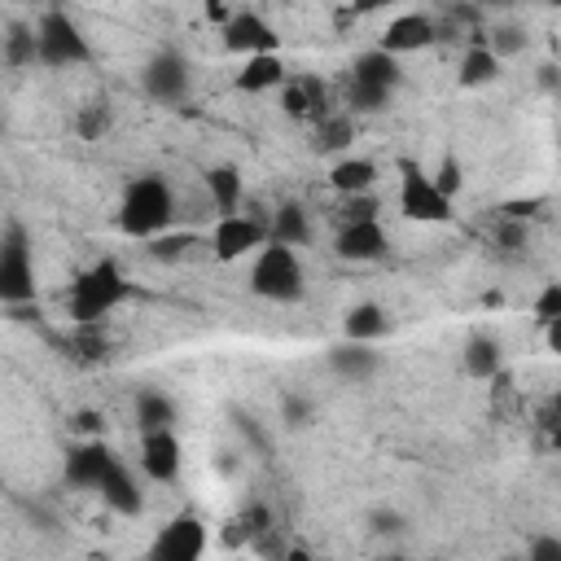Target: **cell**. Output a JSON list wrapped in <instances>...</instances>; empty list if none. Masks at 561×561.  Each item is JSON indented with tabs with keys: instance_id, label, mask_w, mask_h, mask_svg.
Here are the masks:
<instances>
[{
	"instance_id": "obj_14",
	"label": "cell",
	"mask_w": 561,
	"mask_h": 561,
	"mask_svg": "<svg viewBox=\"0 0 561 561\" xmlns=\"http://www.w3.org/2000/svg\"><path fill=\"white\" fill-rule=\"evenodd\" d=\"M140 469L149 482H175L180 478V438L175 430L140 434Z\"/></svg>"
},
{
	"instance_id": "obj_12",
	"label": "cell",
	"mask_w": 561,
	"mask_h": 561,
	"mask_svg": "<svg viewBox=\"0 0 561 561\" xmlns=\"http://www.w3.org/2000/svg\"><path fill=\"white\" fill-rule=\"evenodd\" d=\"M114 465H118V456L101 438H88V443L66 451V482L79 491H101V482L110 478Z\"/></svg>"
},
{
	"instance_id": "obj_35",
	"label": "cell",
	"mask_w": 561,
	"mask_h": 561,
	"mask_svg": "<svg viewBox=\"0 0 561 561\" xmlns=\"http://www.w3.org/2000/svg\"><path fill=\"white\" fill-rule=\"evenodd\" d=\"M526 561H561V535H535Z\"/></svg>"
},
{
	"instance_id": "obj_40",
	"label": "cell",
	"mask_w": 561,
	"mask_h": 561,
	"mask_svg": "<svg viewBox=\"0 0 561 561\" xmlns=\"http://www.w3.org/2000/svg\"><path fill=\"white\" fill-rule=\"evenodd\" d=\"M500 241H504V245H522V241H526V228H522L517 219H508L504 232H500Z\"/></svg>"
},
{
	"instance_id": "obj_29",
	"label": "cell",
	"mask_w": 561,
	"mask_h": 561,
	"mask_svg": "<svg viewBox=\"0 0 561 561\" xmlns=\"http://www.w3.org/2000/svg\"><path fill=\"white\" fill-rule=\"evenodd\" d=\"M377 197L373 193H359V197H342V206H337V219L342 224H373L377 219Z\"/></svg>"
},
{
	"instance_id": "obj_2",
	"label": "cell",
	"mask_w": 561,
	"mask_h": 561,
	"mask_svg": "<svg viewBox=\"0 0 561 561\" xmlns=\"http://www.w3.org/2000/svg\"><path fill=\"white\" fill-rule=\"evenodd\" d=\"M127 298H131V280L123 276V267H118L114 259H96L92 267H83V272L75 276L66 307H70V320H75V324H96V320H105L114 307H123Z\"/></svg>"
},
{
	"instance_id": "obj_28",
	"label": "cell",
	"mask_w": 561,
	"mask_h": 561,
	"mask_svg": "<svg viewBox=\"0 0 561 561\" xmlns=\"http://www.w3.org/2000/svg\"><path fill=\"white\" fill-rule=\"evenodd\" d=\"M486 48L504 61V57H513V53H522V48H526V31H522V26H513V22H504V26H495V31H491Z\"/></svg>"
},
{
	"instance_id": "obj_16",
	"label": "cell",
	"mask_w": 561,
	"mask_h": 561,
	"mask_svg": "<svg viewBox=\"0 0 561 561\" xmlns=\"http://www.w3.org/2000/svg\"><path fill=\"white\" fill-rule=\"evenodd\" d=\"M386 333H390V316H386L381 302H355V307L342 311V342H364V346H373V342H381Z\"/></svg>"
},
{
	"instance_id": "obj_18",
	"label": "cell",
	"mask_w": 561,
	"mask_h": 561,
	"mask_svg": "<svg viewBox=\"0 0 561 561\" xmlns=\"http://www.w3.org/2000/svg\"><path fill=\"white\" fill-rule=\"evenodd\" d=\"M101 504L110 508V513H118V517H136L140 508H145V491H140V482L131 478V469L118 460L114 469H110V478L101 482Z\"/></svg>"
},
{
	"instance_id": "obj_22",
	"label": "cell",
	"mask_w": 561,
	"mask_h": 561,
	"mask_svg": "<svg viewBox=\"0 0 561 561\" xmlns=\"http://www.w3.org/2000/svg\"><path fill=\"white\" fill-rule=\"evenodd\" d=\"M329 184H333V193H342V197L373 193V184H377V162H368V158H337L333 171H329Z\"/></svg>"
},
{
	"instance_id": "obj_27",
	"label": "cell",
	"mask_w": 561,
	"mask_h": 561,
	"mask_svg": "<svg viewBox=\"0 0 561 561\" xmlns=\"http://www.w3.org/2000/svg\"><path fill=\"white\" fill-rule=\"evenodd\" d=\"M390 96H394V92H377V88H359V83L346 88V105H351V114H381V110L390 105Z\"/></svg>"
},
{
	"instance_id": "obj_44",
	"label": "cell",
	"mask_w": 561,
	"mask_h": 561,
	"mask_svg": "<svg viewBox=\"0 0 561 561\" xmlns=\"http://www.w3.org/2000/svg\"><path fill=\"white\" fill-rule=\"evenodd\" d=\"M557 416H561V390H557Z\"/></svg>"
},
{
	"instance_id": "obj_8",
	"label": "cell",
	"mask_w": 561,
	"mask_h": 561,
	"mask_svg": "<svg viewBox=\"0 0 561 561\" xmlns=\"http://www.w3.org/2000/svg\"><path fill=\"white\" fill-rule=\"evenodd\" d=\"M206 552V522L197 513H175L149 543V561H202Z\"/></svg>"
},
{
	"instance_id": "obj_43",
	"label": "cell",
	"mask_w": 561,
	"mask_h": 561,
	"mask_svg": "<svg viewBox=\"0 0 561 561\" xmlns=\"http://www.w3.org/2000/svg\"><path fill=\"white\" fill-rule=\"evenodd\" d=\"M552 447H557V456H561V416H557V425H552Z\"/></svg>"
},
{
	"instance_id": "obj_41",
	"label": "cell",
	"mask_w": 561,
	"mask_h": 561,
	"mask_svg": "<svg viewBox=\"0 0 561 561\" xmlns=\"http://www.w3.org/2000/svg\"><path fill=\"white\" fill-rule=\"evenodd\" d=\"M543 342H548V351H552V355H561V320L543 324Z\"/></svg>"
},
{
	"instance_id": "obj_47",
	"label": "cell",
	"mask_w": 561,
	"mask_h": 561,
	"mask_svg": "<svg viewBox=\"0 0 561 561\" xmlns=\"http://www.w3.org/2000/svg\"><path fill=\"white\" fill-rule=\"evenodd\" d=\"M232 561H245V557H232Z\"/></svg>"
},
{
	"instance_id": "obj_21",
	"label": "cell",
	"mask_w": 561,
	"mask_h": 561,
	"mask_svg": "<svg viewBox=\"0 0 561 561\" xmlns=\"http://www.w3.org/2000/svg\"><path fill=\"white\" fill-rule=\"evenodd\" d=\"M241 92H272V88H285V57L280 53H263V57H245L237 79H232Z\"/></svg>"
},
{
	"instance_id": "obj_11",
	"label": "cell",
	"mask_w": 561,
	"mask_h": 561,
	"mask_svg": "<svg viewBox=\"0 0 561 561\" xmlns=\"http://www.w3.org/2000/svg\"><path fill=\"white\" fill-rule=\"evenodd\" d=\"M430 44H438V22H434L430 13H399V18L386 22V31H381V39H377V48L390 53V57L421 53V48H430Z\"/></svg>"
},
{
	"instance_id": "obj_39",
	"label": "cell",
	"mask_w": 561,
	"mask_h": 561,
	"mask_svg": "<svg viewBox=\"0 0 561 561\" xmlns=\"http://www.w3.org/2000/svg\"><path fill=\"white\" fill-rule=\"evenodd\" d=\"M105 123H110V110H105V105L88 110V114H83V136H96V131H101Z\"/></svg>"
},
{
	"instance_id": "obj_19",
	"label": "cell",
	"mask_w": 561,
	"mask_h": 561,
	"mask_svg": "<svg viewBox=\"0 0 561 561\" xmlns=\"http://www.w3.org/2000/svg\"><path fill=\"white\" fill-rule=\"evenodd\" d=\"M202 184H206V197H210V206H215L219 219L241 215V193H245V184H241V171H237L232 162L210 167V171L202 175Z\"/></svg>"
},
{
	"instance_id": "obj_5",
	"label": "cell",
	"mask_w": 561,
	"mask_h": 561,
	"mask_svg": "<svg viewBox=\"0 0 561 561\" xmlns=\"http://www.w3.org/2000/svg\"><path fill=\"white\" fill-rule=\"evenodd\" d=\"M35 35H39V66H53V70H66V66H83L92 61V44L88 35L79 31V22L61 9H48L39 22H35Z\"/></svg>"
},
{
	"instance_id": "obj_42",
	"label": "cell",
	"mask_w": 561,
	"mask_h": 561,
	"mask_svg": "<svg viewBox=\"0 0 561 561\" xmlns=\"http://www.w3.org/2000/svg\"><path fill=\"white\" fill-rule=\"evenodd\" d=\"M96 425H101V416H96V412H88V408H83V412H75V430H83V434H92Z\"/></svg>"
},
{
	"instance_id": "obj_25",
	"label": "cell",
	"mask_w": 561,
	"mask_h": 561,
	"mask_svg": "<svg viewBox=\"0 0 561 561\" xmlns=\"http://www.w3.org/2000/svg\"><path fill=\"white\" fill-rule=\"evenodd\" d=\"M35 61H39V35H35V26L13 22L4 31V66L9 70H22V66H35Z\"/></svg>"
},
{
	"instance_id": "obj_7",
	"label": "cell",
	"mask_w": 561,
	"mask_h": 561,
	"mask_svg": "<svg viewBox=\"0 0 561 561\" xmlns=\"http://www.w3.org/2000/svg\"><path fill=\"white\" fill-rule=\"evenodd\" d=\"M267 241H272V228L259 224L254 215H228V219H215V228H210V254L219 263H237L245 254H259Z\"/></svg>"
},
{
	"instance_id": "obj_38",
	"label": "cell",
	"mask_w": 561,
	"mask_h": 561,
	"mask_svg": "<svg viewBox=\"0 0 561 561\" xmlns=\"http://www.w3.org/2000/svg\"><path fill=\"white\" fill-rule=\"evenodd\" d=\"M298 83H302V92H307V101H311V118L324 114V83H320V79H298Z\"/></svg>"
},
{
	"instance_id": "obj_31",
	"label": "cell",
	"mask_w": 561,
	"mask_h": 561,
	"mask_svg": "<svg viewBox=\"0 0 561 561\" xmlns=\"http://www.w3.org/2000/svg\"><path fill=\"white\" fill-rule=\"evenodd\" d=\"M535 316H539L543 324L561 320V280H548V285L539 289V298H535Z\"/></svg>"
},
{
	"instance_id": "obj_17",
	"label": "cell",
	"mask_w": 561,
	"mask_h": 561,
	"mask_svg": "<svg viewBox=\"0 0 561 561\" xmlns=\"http://www.w3.org/2000/svg\"><path fill=\"white\" fill-rule=\"evenodd\" d=\"M329 368H333L342 381L359 386V381L377 377L381 355H377L373 346H364V342H337V346H329Z\"/></svg>"
},
{
	"instance_id": "obj_26",
	"label": "cell",
	"mask_w": 561,
	"mask_h": 561,
	"mask_svg": "<svg viewBox=\"0 0 561 561\" xmlns=\"http://www.w3.org/2000/svg\"><path fill=\"white\" fill-rule=\"evenodd\" d=\"M307 237H311L307 210H302L298 202H285V206L276 210V219H272V241H276V245H302Z\"/></svg>"
},
{
	"instance_id": "obj_20",
	"label": "cell",
	"mask_w": 561,
	"mask_h": 561,
	"mask_svg": "<svg viewBox=\"0 0 561 561\" xmlns=\"http://www.w3.org/2000/svg\"><path fill=\"white\" fill-rule=\"evenodd\" d=\"M460 368H465L473 381H495L500 368H504V346H500V337L473 333V337L465 342V351H460Z\"/></svg>"
},
{
	"instance_id": "obj_9",
	"label": "cell",
	"mask_w": 561,
	"mask_h": 561,
	"mask_svg": "<svg viewBox=\"0 0 561 561\" xmlns=\"http://www.w3.org/2000/svg\"><path fill=\"white\" fill-rule=\"evenodd\" d=\"M140 83H145V92H149L153 101H167V105L184 101V96H188V88H193L188 57H184V53H175V48L153 53V57L145 61V70H140Z\"/></svg>"
},
{
	"instance_id": "obj_33",
	"label": "cell",
	"mask_w": 561,
	"mask_h": 561,
	"mask_svg": "<svg viewBox=\"0 0 561 561\" xmlns=\"http://www.w3.org/2000/svg\"><path fill=\"white\" fill-rule=\"evenodd\" d=\"M434 184H438V193H443V197H456V193H460V184H465L460 162H456V158H443V162H438V171H434Z\"/></svg>"
},
{
	"instance_id": "obj_36",
	"label": "cell",
	"mask_w": 561,
	"mask_h": 561,
	"mask_svg": "<svg viewBox=\"0 0 561 561\" xmlns=\"http://www.w3.org/2000/svg\"><path fill=\"white\" fill-rule=\"evenodd\" d=\"M280 105H285V114H294V118H307V114H311V101H307L302 83H285V88H280Z\"/></svg>"
},
{
	"instance_id": "obj_46",
	"label": "cell",
	"mask_w": 561,
	"mask_h": 561,
	"mask_svg": "<svg viewBox=\"0 0 561 561\" xmlns=\"http://www.w3.org/2000/svg\"><path fill=\"white\" fill-rule=\"evenodd\" d=\"M386 561H403V557H386Z\"/></svg>"
},
{
	"instance_id": "obj_30",
	"label": "cell",
	"mask_w": 561,
	"mask_h": 561,
	"mask_svg": "<svg viewBox=\"0 0 561 561\" xmlns=\"http://www.w3.org/2000/svg\"><path fill=\"white\" fill-rule=\"evenodd\" d=\"M188 245H193V237H188V232H162V237H153V241H149V254H153V259H162V263H171V259H180Z\"/></svg>"
},
{
	"instance_id": "obj_23",
	"label": "cell",
	"mask_w": 561,
	"mask_h": 561,
	"mask_svg": "<svg viewBox=\"0 0 561 561\" xmlns=\"http://www.w3.org/2000/svg\"><path fill=\"white\" fill-rule=\"evenodd\" d=\"M500 79V57L486 48V44H469L465 57H460V70H456V83L460 88H486Z\"/></svg>"
},
{
	"instance_id": "obj_6",
	"label": "cell",
	"mask_w": 561,
	"mask_h": 561,
	"mask_svg": "<svg viewBox=\"0 0 561 561\" xmlns=\"http://www.w3.org/2000/svg\"><path fill=\"white\" fill-rule=\"evenodd\" d=\"M399 210L412 224H447L451 197H443L434 175H425L416 162H399Z\"/></svg>"
},
{
	"instance_id": "obj_3",
	"label": "cell",
	"mask_w": 561,
	"mask_h": 561,
	"mask_svg": "<svg viewBox=\"0 0 561 561\" xmlns=\"http://www.w3.org/2000/svg\"><path fill=\"white\" fill-rule=\"evenodd\" d=\"M250 289H254L259 298H267V302H298L302 289H307L298 250L267 241V245L254 254V263H250Z\"/></svg>"
},
{
	"instance_id": "obj_1",
	"label": "cell",
	"mask_w": 561,
	"mask_h": 561,
	"mask_svg": "<svg viewBox=\"0 0 561 561\" xmlns=\"http://www.w3.org/2000/svg\"><path fill=\"white\" fill-rule=\"evenodd\" d=\"M175 219V197H171V184L162 175H140L123 188V202H118V228L136 241H153L171 228Z\"/></svg>"
},
{
	"instance_id": "obj_10",
	"label": "cell",
	"mask_w": 561,
	"mask_h": 561,
	"mask_svg": "<svg viewBox=\"0 0 561 561\" xmlns=\"http://www.w3.org/2000/svg\"><path fill=\"white\" fill-rule=\"evenodd\" d=\"M219 35H224V48L241 53V57H263V53H276V44H280L276 26L263 13H254V9H237L232 22Z\"/></svg>"
},
{
	"instance_id": "obj_32",
	"label": "cell",
	"mask_w": 561,
	"mask_h": 561,
	"mask_svg": "<svg viewBox=\"0 0 561 561\" xmlns=\"http://www.w3.org/2000/svg\"><path fill=\"white\" fill-rule=\"evenodd\" d=\"M280 416H285L289 430H302V425L316 416V408H311L302 394H285V399H280Z\"/></svg>"
},
{
	"instance_id": "obj_13",
	"label": "cell",
	"mask_w": 561,
	"mask_h": 561,
	"mask_svg": "<svg viewBox=\"0 0 561 561\" xmlns=\"http://www.w3.org/2000/svg\"><path fill=\"white\" fill-rule=\"evenodd\" d=\"M386 245H390V237H386L381 219H373V224H342L337 237H333V250L346 263H373V259L386 254Z\"/></svg>"
},
{
	"instance_id": "obj_4",
	"label": "cell",
	"mask_w": 561,
	"mask_h": 561,
	"mask_svg": "<svg viewBox=\"0 0 561 561\" xmlns=\"http://www.w3.org/2000/svg\"><path fill=\"white\" fill-rule=\"evenodd\" d=\"M31 298H35V259L26 245V228L9 219L0 237V302L13 311V307H26Z\"/></svg>"
},
{
	"instance_id": "obj_24",
	"label": "cell",
	"mask_w": 561,
	"mask_h": 561,
	"mask_svg": "<svg viewBox=\"0 0 561 561\" xmlns=\"http://www.w3.org/2000/svg\"><path fill=\"white\" fill-rule=\"evenodd\" d=\"M136 425H140V434L175 430V403L162 390H140L136 394Z\"/></svg>"
},
{
	"instance_id": "obj_45",
	"label": "cell",
	"mask_w": 561,
	"mask_h": 561,
	"mask_svg": "<svg viewBox=\"0 0 561 561\" xmlns=\"http://www.w3.org/2000/svg\"><path fill=\"white\" fill-rule=\"evenodd\" d=\"M500 561H526V557H500Z\"/></svg>"
},
{
	"instance_id": "obj_37",
	"label": "cell",
	"mask_w": 561,
	"mask_h": 561,
	"mask_svg": "<svg viewBox=\"0 0 561 561\" xmlns=\"http://www.w3.org/2000/svg\"><path fill=\"white\" fill-rule=\"evenodd\" d=\"M368 522H373V535H399L403 530V517L394 508H377Z\"/></svg>"
},
{
	"instance_id": "obj_34",
	"label": "cell",
	"mask_w": 561,
	"mask_h": 561,
	"mask_svg": "<svg viewBox=\"0 0 561 561\" xmlns=\"http://www.w3.org/2000/svg\"><path fill=\"white\" fill-rule=\"evenodd\" d=\"M351 131H355L351 118H329L324 131H320V149H342V145L351 140Z\"/></svg>"
},
{
	"instance_id": "obj_15",
	"label": "cell",
	"mask_w": 561,
	"mask_h": 561,
	"mask_svg": "<svg viewBox=\"0 0 561 561\" xmlns=\"http://www.w3.org/2000/svg\"><path fill=\"white\" fill-rule=\"evenodd\" d=\"M399 79H403L399 57H390V53H381V48H364V53L351 61V83H359V88L394 92V88H399Z\"/></svg>"
}]
</instances>
